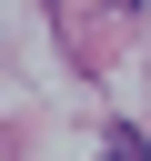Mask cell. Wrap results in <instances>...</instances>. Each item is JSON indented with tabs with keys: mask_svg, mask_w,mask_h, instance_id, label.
Listing matches in <instances>:
<instances>
[{
	"mask_svg": "<svg viewBox=\"0 0 151 161\" xmlns=\"http://www.w3.org/2000/svg\"><path fill=\"white\" fill-rule=\"evenodd\" d=\"M121 10H131V0H121Z\"/></svg>",
	"mask_w": 151,
	"mask_h": 161,
	"instance_id": "obj_2",
	"label": "cell"
},
{
	"mask_svg": "<svg viewBox=\"0 0 151 161\" xmlns=\"http://www.w3.org/2000/svg\"><path fill=\"white\" fill-rule=\"evenodd\" d=\"M101 161H141V131H111V151Z\"/></svg>",
	"mask_w": 151,
	"mask_h": 161,
	"instance_id": "obj_1",
	"label": "cell"
}]
</instances>
